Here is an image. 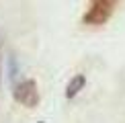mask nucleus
I'll list each match as a JSON object with an SVG mask.
<instances>
[{"label": "nucleus", "instance_id": "obj_1", "mask_svg": "<svg viewBox=\"0 0 125 123\" xmlns=\"http://www.w3.org/2000/svg\"><path fill=\"white\" fill-rule=\"evenodd\" d=\"M117 4L111 2V0H94V2L88 4V10L84 12V17H82V23L84 25H105L109 19H111L113 10H115Z\"/></svg>", "mask_w": 125, "mask_h": 123}, {"label": "nucleus", "instance_id": "obj_4", "mask_svg": "<svg viewBox=\"0 0 125 123\" xmlns=\"http://www.w3.org/2000/svg\"><path fill=\"white\" fill-rule=\"evenodd\" d=\"M0 78H2V68H0Z\"/></svg>", "mask_w": 125, "mask_h": 123}, {"label": "nucleus", "instance_id": "obj_2", "mask_svg": "<svg viewBox=\"0 0 125 123\" xmlns=\"http://www.w3.org/2000/svg\"><path fill=\"white\" fill-rule=\"evenodd\" d=\"M12 96L19 105L27 107V109H33V107L39 105V88H37V82L35 80H23L14 86Z\"/></svg>", "mask_w": 125, "mask_h": 123}, {"label": "nucleus", "instance_id": "obj_3", "mask_svg": "<svg viewBox=\"0 0 125 123\" xmlns=\"http://www.w3.org/2000/svg\"><path fill=\"white\" fill-rule=\"evenodd\" d=\"M84 84H86V78H84V74H76L74 78H72L70 82H68V86H66V99H74V96L80 92L82 88H84Z\"/></svg>", "mask_w": 125, "mask_h": 123}]
</instances>
